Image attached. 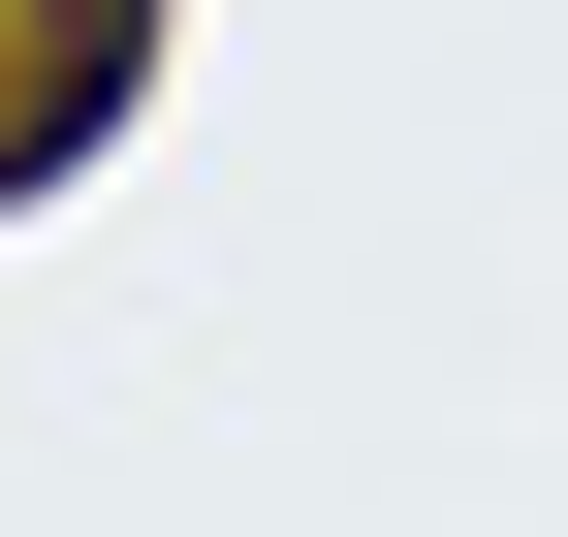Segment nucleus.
<instances>
[{
  "label": "nucleus",
  "instance_id": "1",
  "mask_svg": "<svg viewBox=\"0 0 568 537\" xmlns=\"http://www.w3.org/2000/svg\"><path fill=\"white\" fill-rule=\"evenodd\" d=\"M126 63H159V0H0V190H63L126 126Z\"/></svg>",
  "mask_w": 568,
  "mask_h": 537
}]
</instances>
